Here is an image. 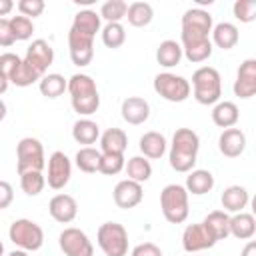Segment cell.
<instances>
[{
	"mask_svg": "<svg viewBox=\"0 0 256 256\" xmlns=\"http://www.w3.org/2000/svg\"><path fill=\"white\" fill-rule=\"evenodd\" d=\"M198 150H200L198 134L192 128H178L172 136V144H170V152H168L172 170L182 172V174L192 172L196 166Z\"/></svg>",
	"mask_w": 256,
	"mask_h": 256,
	"instance_id": "6da1fadb",
	"label": "cell"
},
{
	"mask_svg": "<svg viewBox=\"0 0 256 256\" xmlns=\"http://www.w3.org/2000/svg\"><path fill=\"white\" fill-rule=\"evenodd\" d=\"M68 94L74 112L80 116H90L100 108V94L96 82L88 74H74L68 78Z\"/></svg>",
	"mask_w": 256,
	"mask_h": 256,
	"instance_id": "7a4b0ae2",
	"label": "cell"
},
{
	"mask_svg": "<svg viewBox=\"0 0 256 256\" xmlns=\"http://www.w3.org/2000/svg\"><path fill=\"white\" fill-rule=\"evenodd\" d=\"M194 100L202 106H212L220 102L222 96V78L214 66H200L192 74Z\"/></svg>",
	"mask_w": 256,
	"mask_h": 256,
	"instance_id": "3957f363",
	"label": "cell"
},
{
	"mask_svg": "<svg viewBox=\"0 0 256 256\" xmlns=\"http://www.w3.org/2000/svg\"><path fill=\"white\" fill-rule=\"evenodd\" d=\"M188 190L182 184H168L162 188L160 192V210L164 214V218L170 224H182L186 222L188 214H190V206H188Z\"/></svg>",
	"mask_w": 256,
	"mask_h": 256,
	"instance_id": "277c9868",
	"label": "cell"
},
{
	"mask_svg": "<svg viewBox=\"0 0 256 256\" xmlns=\"http://www.w3.org/2000/svg\"><path fill=\"white\" fill-rule=\"evenodd\" d=\"M212 28H214V22H212V14L208 10H204V8L186 10L182 16V32H180L182 46L210 40Z\"/></svg>",
	"mask_w": 256,
	"mask_h": 256,
	"instance_id": "5b68a950",
	"label": "cell"
},
{
	"mask_svg": "<svg viewBox=\"0 0 256 256\" xmlns=\"http://www.w3.org/2000/svg\"><path fill=\"white\" fill-rule=\"evenodd\" d=\"M8 238L10 242L26 252H36L42 248L44 244V230L40 228V224H36L34 220L28 218H18L10 224L8 228Z\"/></svg>",
	"mask_w": 256,
	"mask_h": 256,
	"instance_id": "8992f818",
	"label": "cell"
},
{
	"mask_svg": "<svg viewBox=\"0 0 256 256\" xmlns=\"http://www.w3.org/2000/svg\"><path fill=\"white\" fill-rule=\"evenodd\" d=\"M46 168L44 146L38 138L26 136L16 144V170L18 174L24 172H42Z\"/></svg>",
	"mask_w": 256,
	"mask_h": 256,
	"instance_id": "52a82bcc",
	"label": "cell"
},
{
	"mask_svg": "<svg viewBox=\"0 0 256 256\" xmlns=\"http://www.w3.org/2000/svg\"><path fill=\"white\" fill-rule=\"evenodd\" d=\"M96 242L106 256H126L128 254V232L118 222H104L96 232Z\"/></svg>",
	"mask_w": 256,
	"mask_h": 256,
	"instance_id": "ba28073f",
	"label": "cell"
},
{
	"mask_svg": "<svg viewBox=\"0 0 256 256\" xmlns=\"http://www.w3.org/2000/svg\"><path fill=\"white\" fill-rule=\"evenodd\" d=\"M154 92L168 102H184L190 96L192 86L190 80H186L184 76L172 72H160L154 76Z\"/></svg>",
	"mask_w": 256,
	"mask_h": 256,
	"instance_id": "9c48e42d",
	"label": "cell"
},
{
	"mask_svg": "<svg viewBox=\"0 0 256 256\" xmlns=\"http://www.w3.org/2000/svg\"><path fill=\"white\" fill-rule=\"evenodd\" d=\"M58 246L64 256H94V246L84 230L80 228H64L58 236Z\"/></svg>",
	"mask_w": 256,
	"mask_h": 256,
	"instance_id": "30bf717a",
	"label": "cell"
},
{
	"mask_svg": "<svg viewBox=\"0 0 256 256\" xmlns=\"http://www.w3.org/2000/svg\"><path fill=\"white\" fill-rule=\"evenodd\" d=\"M216 236L208 230V226L204 222H198V224H188L182 232V248L188 252V254H196V252H202V250H208L216 244Z\"/></svg>",
	"mask_w": 256,
	"mask_h": 256,
	"instance_id": "8fae6325",
	"label": "cell"
},
{
	"mask_svg": "<svg viewBox=\"0 0 256 256\" xmlns=\"http://www.w3.org/2000/svg\"><path fill=\"white\" fill-rule=\"evenodd\" d=\"M46 166H48V174H46L48 186L52 190H62L70 182V176H72V162H70V158L64 152L56 150V152L50 154Z\"/></svg>",
	"mask_w": 256,
	"mask_h": 256,
	"instance_id": "7c38bea8",
	"label": "cell"
},
{
	"mask_svg": "<svg viewBox=\"0 0 256 256\" xmlns=\"http://www.w3.org/2000/svg\"><path fill=\"white\" fill-rule=\"evenodd\" d=\"M24 60H26L40 76H46L48 68H50L52 62H54V48H52L44 38H36V40H32V44L26 48Z\"/></svg>",
	"mask_w": 256,
	"mask_h": 256,
	"instance_id": "4fadbf2b",
	"label": "cell"
},
{
	"mask_svg": "<svg viewBox=\"0 0 256 256\" xmlns=\"http://www.w3.org/2000/svg\"><path fill=\"white\" fill-rule=\"evenodd\" d=\"M68 48H70V60L76 66H88L94 58V38L80 34L76 30H68Z\"/></svg>",
	"mask_w": 256,
	"mask_h": 256,
	"instance_id": "5bb4252c",
	"label": "cell"
},
{
	"mask_svg": "<svg viewBox=\"0 0 256 256\" xmlns=\"http://www.w3.org/2000/svg\"><path fill=\"white\" fill-rule=\"evenodd\" d=\"M232 90L242 100H248V98L256 96V58H246L238 66Z\"/></svg>",
	"mask_w": 256,
	"mask_h": 256,
	"instance_id": "9a60e30c",
	"label": "cell"
},
{
	"mask_svg": "<svg viewBox=\"0 0 256 256\" xmlns=\"http://www.w3.org/2000/svg\"><path fill=\"white\" fill-rule=\"evenodd\" d=\"M112 198H114V204L122 210H130V208H136L142 198H144V190H142V184L140 182H134L130 178H124L120 180L116 186H114V192H112Z\"/></svg>",
	"mask_w": 256,
	"mask_h": 256,
	"instance_id": "2e32d148",
	"label": "cell"
},
{
	"mask_svg": "<svg viewBox=\"0 0 256 256\" xmlns=\"http://www.w3.org/2000/svg\"><path fill=\"white\" fill-rule=\"evenodd\" d=\"M50 216L60 224H70L78 216V202L70 194H56L48 202Z\"/></svg>",
	"mask_w": 256,
	"mask_h": 256,
	"instance_id": "e0dca14e",
	"label": "cell"
},
{
	"mask_svg": "<svg viewBox=\"0 0 256 256\" xmlns=\"http://www.w3.org/2000/svg\"><path fill=\"white\" fill-rule=\"evenodd\" d=\"M120 112H122L124 122L132 124V126H140L150 118V104H148V100H144L140 96H128L122 102Z\"/></svg>",
	"mask_w": 256,
	"mask_h": 256,
	"instance_id": "ac0fdd59",
	"label": "cell"
},
{
	"mask_svg": "<svg viewBox=\"0 0 256 256\" xmlns=\"http://www.w3.org/2000/svg\"><path fill=\"white\" fill-rule=\"evenodd\" d=\"M218 150L226 158H238L246 150V134L240 128L222 130L218 138Z\"/></svg>",
	"mask_w": 256,
	"mask_h": 256,
	"instance_id": "d6986e66",
	"label": "cell"
},
{
	"mask_svg": "<svg viewBox=\"0 0 256 256\" xmlns=\"http://www.w3.org/2000/svg\"><path fill=\"white\" fill-rule=\"evenodd\" d=\"M220 202H222L224 212L238 214V212H244V208L250 204V194H248V190L244 186L232 184V186L224 188V192L220 196Z\"/></svg>",
	"mask_w": 256,
	"mask_h": 256,
	"instance_id": "ffe728a7",
	"label": "cell"
},
{
	"mask_svg": "<svg viewBox=\"0 0 256 256\" xmlns=\"http://www.w3.org/2000/svg\"><path fill=\"white\" fill-rule=\"evenodd\" d=\"M70 28L80 32V34H86L90 38H96V34L102 32V16H100V12L90 10V8L80 10V12L74 14V20H72Z\"/></svg>",
	"mask_w": 256,
	"mask_h": 256,
	"instance_id": "44dd1931",
	"label": "cell"
},
{
	"mask_svg": "<svg viewBox=\"0 0 256 256\" xmlns=\"http://www.w3.org/2000/svg\"><path fill=\"white\" fill-rule=\"evenodd\" d=\"M138 148L142 152V156H146L148 160H158L166 154V148H168V142L164 138V134L160 132H144L140 136V142H138Z\"/></svg>",
	"mask_w": 256,
	"mask_h": 256,
	"instance_id": "7402d4cb",
	"label": "cell"
},
{
	"mask_svg": "<svg viewBox=\"0 0 256 256\" xmlns=\"http://www.w3.org/2000/svg\"><path fill=\"white\" fill-rule=\"evenodd\" d=\"M240 120V110L234 102L230 100H220L218 104H214L212 108V122L222 128V130H228V128H234Z\"/></svg>",
	"mask_w": 256,
	"mask_h": 256,
	"instance_id": "603a6c76",
	"label": "cell"
},
{
	"mask_svg": "<svg viewBox=\"0 0 256 256\" xmlns=\"http://www.w3.org/2000/svg\"><path fill=\"white\" fill-rule=\"evenodd\" d=\"M186 190L188 194H194V196H204L208 194L212 188H214V176L210 170H204V168H196L192 172H188L186 176Z\"/></svg>",
	"mask_w": 256,
	"mask_h": 256,
	"instance_id": "cb8c5ba5",
	"label": "cell"
},
{
	"mask_svg": "<svg viewBox=\"0 0 256 256\" xmlns=\"http://www.w3.org/2000/svg\"><path fill=\"white\" fill-rule=\"evenodd\" d=\"M256 234V218L252 212H238L230 216V236L238 240H250Z\"/></svg>",
	"mask_w": 256,
	"mask_h": 256,
	"instance_id": "d4e9b609",
	"label": "cell"
},
{
	"mask_svg": "<svg viewBox=\"0 0 256 256\" xmlns=\"http://www.w3.org/2000/svg\"><path fill=\"white\" fill-rule=\"evenodd\" d=\"M126 146H128V136L122 128H108L100 136L102 154H124Z\"/></svg>",
	"mask_w": 256,
	"mask_h": 256,
	"instance_id": "484cf974",
	"label": "cell"
},
{
	"mask_svg": "<svg viewBox=\"0 0 256 256\" xmlns=\"http://www.w3.org/2000/svg\"><path fill=\"white\" fill-rule=\"evenodd\" d=\"M238 40H240V32H238V26L232 22H220L212 28V44L222 50L234 48Z\"/></svg>",
	"mask_w": 256,
	"mask_h": 256,
	"instance_id": "4316f807",
	"label": "cell"
},
{
	"mask_svg": "<svg viewBox=\"0 0 256 256\" xmlns=\"http://www.w3.org/2000/svg\"><path fill=\"white\" fill-rule=\"evenodd\" d=\"M100 126L90 120V118H78L72 126V138L78 142V144H84V146H90L94 144L96 140H100Z\"/></svg>",
	"mask_w": 256,
	"mask_h": 256,
	"instance_id": "83f0119b",
	"label": "cell"
},
{
	"mask_svg": "<svg viewBox=\"0 0 256 256\" xmlns=\"http://www.w3.org/2000/svg\"><path fill=\"white\" fill-rule=\"evenodd\" d=\"M184 56V50H182V44L176 42V40H164L160 42V46L156 48V60L160 66L164 68H174L180 64Z\"/></svg>",
	"mask_w": 256,
	"mask_h": 256,
	"instance_id": "f1b7e54d",
	"label": "cell"
},
{
	"mask_svg": "<svg viewBox=\"0 0 256 256\" xmlns=\"http://www.w3.org/2000/svg\"><path fill=\"white\" fill-rule=\"evenodd\" d=\"M74 162L78 166L80 172L84 174H94V172H100V162H102V152L92 148V146H82L76 156H74Z\"/></svg>",
	"mask_w": 256,
	"mask_h": 256,
	"instance_id": "f546056e",
	"label": "cell"
},
{
	"mask_svg": "<svg viewBox=\"0 0 256 256\" xmlns=\"http://www.w3.org/2000/svg\"><path fill=\"white\" fill-rule=\"evenodd\" d=\"M202 222L208 226V230L216 236L218 242H220V240H226V238L230 236V214H228V212H224V210H214V212H210Z\"/></svg>",
	"mask_w": 256,
	"mask_h": 256,
	"instance_id": "4dcf8cb0",
	"label": "cell"
},
{
	"mask_svg": "<svg viewBox=\"0 0 256 256\" xmlns=\"http://www.w3.org/2000/svg\"><path fill=\"white\" fill-rule=\"evenodd\" d=\"M38 90H40L42 96L54 100V98L62 96V94L68 90V80H66L62 74L52 72V74H46V76L38 82Z\"/></svg>",
	"mask_w": 256,
	"mask_h": 256,
	"instance_id": "1f68e13d",
	"label": "cell"
},
{
	"mask_svg": "<svg viewBox=\"0 0 256 256\" xmlns=\"http://www.w3.org/2000/svg\"><path fill=\"white\" fill-rule=\"evenodd\" d=\"M126 18H128V24H130V26H134V28H144V26H148V24L152 22V18H154V8H152V4H148V2H132V4L128 6Z\"/></svg>",
	"mask_w": 256,
	"mask_h": 256,
	"instance_id": "d6a6232c",
	"label": "cell"
},
{
	"mask_svg": "<svg viewBox=\"0 0 256 256\" xmlns=\"http://www.w3.org/2000/svg\"><path fill=\"white\" fill-rule=\"evenodd\" d=\"M126 176L134 182H148L150 176H152V164L146 156H132L128 162H126Z\"/></svg>",
	"mask_w": 256,
	"mask_h": 256,
	"instance_id": "836d02e7",
	"label": "cell"
},
{
	"mask_svg": "<svg viewBox=\"0 0 256 256\" xmlns=\"http://www.w3.org/2000/svg\"><path fill=\"white\" fill-rule=\"evenodd\" d=\"M44 76H40L24 58H22V62H20V66L12 72V76H10V84H14V86H20V88H26V86H32L34 82H40Z\"/></svg>",
	"mask_w": 256,
	"mask_h": 256,
	"instance_id": "e575fe53",
	"label": "cell"
},
{
	"mask_svg": "<svg viewBox=\"0 0 256 256\" xmlns=\"http://www.w3.org/2000/svg\"><path fill=\"white\" fill-rule=\"evenodd\" d=\"M182 50H184V56H186L190 62L200 64V62H206V60L212 56L214 44H212V38H210V40H204V42L184 44V46H182Z\"/></svg>",
	"mask_w": 256,
	"mask_h": 256,
	"instance_id": "d590c367",
	"label": "cell"
},
{
	"mask_svg": "<svg viewBox=\"0 0 256 256\" xmlns=\"http://www.w3.org/2000/svg\"><path fill=\"white\" fill-rule=\"evenodd\" d=\"M102 42L106 48H120L124 42H126V28L120 24V22H112V24H106L102 28Z\"/></svg>",
	"mask_w": 256,
	"mask_h": 256,
	"instance_id": "8d00e7d4",
	"label": "cell"
},
{
	"mask_svg": "<svg viewBox=\"0 0 256 256\" xmlns=\"http://www.w3.org/2000/svg\"><path fill=\"white\" fill-rule=\"evenodd\" d=\"M20 176V188L26 196H38L46 186V176L42 172H24Z\"/></svg>",
	"mask_w": 256,
	"mask_h": 256,
	"instance_id": "74e56055",
	"label": "cell"
},
{
	"mask_svg": "<svg viewBox=\"0 0 256 256\" xmlns=\"http://www.w3.org/2000/svg\"><path fill=\"white\" fill-rule=\"evenodd\" d=\"M126 14H128V4L124 0H108L100 6V16L102 20H106V24L120 22L122 18H126Z\"/></svg>",
	"mask_w": 256,
	"mask_h": 256,
	"instance_id": "f35d334b",
	"label": "cell"
},
{
	"mask_svg": "<svg viewBox=\"0 0 256 256\" xmlns=\"http://www.w3.org/2000/svg\"><path fill=\"white\" fill-rule=\"evenodd\" d=\"M22 58L18 54H12V52H4L0 56V80H2V86H0V92L4 94L8 90V84H10V76L12 72L20 66Z\"/></svg>",
	"mask_w": 256,
	"mask_h": 256,
	"instance_id": "ab89813d",
	"label": "cell"
},
{
	"mask_svg": "<svg viewBox=\"0 0 256 256\" xmlns=\"http://www.w3.org/2000/svg\"><path fill=\"white\" fill-rule=\"evenodd\" d=\"M122 170H126L124 154H102L100 174H104V176H116Z\"/></svg>",
	"mask_w": 256,
	"mask_h": 256,
	"instance_id": "60d3db41",
	"label": "cell"
},
{
	"mask_svg": "<svg viewBox=\"0 0 256 256\" xmlns=\"http://www.w3.org/2000/svg\"><path fill=\"white\" fill-rule=\"evenodd\" d=\"M234 18L242 24H250L256 20V0H236L232 6Z\"/></svg>",
	"mask_w": 256,
	"mask_h": 256,
	"instance_id": "b9f144b4",
	"label": "cell"
},
{
	"mask_svg": "<svg viewBox=\"0 0 256 256\" xmlns=\"http://www.w3.org/2000/svg\"><path fill=\"white\" fill-rule=\"evenodd\" d=\"M10 26H12V32H14V38L16 40H28L34 32V22L32 18H26V16H12L10 18Z\"/></svg>",
	"mask_w": 256,
	"mask_h": 256,
	"instance_id": "7bdbcfd3",
	"label": "cell"
},
{
	"mask_svg": "<svg viewBox=\"0 0 256 256\" xmlns=\"http://www.w3.org/2000/svg\"><path fill=\"white\" fill-rule=\"evenodd\" d=\"M44 8H46L44 0H20V2H18V10H20V14L26 16V18H36V16H40V14L44 12Z\"/></svg>",
	"mask_w": 256,
	"mask_h": 256,
	"instance_id": "ee69618b",
	"label": "cell"
},
{
	"mask_svg": "<svg viewBox=\"0 0 256 256\" xmlns=\"http://www.w3.org/2000/svg\"><path fill=\"white\" fill-rule=\"evenodd\" d=\"M14 42H16V38H14L12 26H10V18H0V46L8 48Z\"/></svg>",
	"mask_w": 256,
	"mask_h": 256,
	"instance_id": "f6af8a7d",
	"label": "cell"
},
{
	"mask_svg": "<svg viewBox=\"0 0 256 256\" xmlns=\"http://www.w3.org/2000/svg\"><path fill=\"white\" fill-rule=\"evenodd\" d=\"M130 256H162V250L154 242H142V244L132 248Z\"/></svg>",
	"mask_w": 256,
	"mask_h": 256,
	"instance_id": "bcb514c9",
	"label": "cell"
},
{
	"mask_svg": "<svg viewBox=\"0 0 256 256\" xmlns=\"http://www.w3.org/2000/svg\"><path fill=\"white\" fill-rule=\"evenodd\" d=\"M12 198H14V190H12L10 182L2 180V182H0V210L8 208L10 202H12Z\"/></svg>",
	"mask_w": 256,
	"mask_h": 256,
	"instance_id": "7dc6e473",
	"label": "cell"
},
{
	"mask_svg": "<svg viewBox=\"0 0 256 256\" xmlns=\"http://www.w3.org/2000/svg\"><path fill=\"white\" fill-rule=\"evenodd\" d=\"M240 256H256V240L246 242L244 248H242V252H240Z\"/></svg>",
	"mask_w": 256,
	"mask_h": 256,
	"instance_id": "c3c4849f",
	"label": "cell"
},
{
	"mask_svg": "<svg viewBox=\"0 0 256 256\" xmlns=\"http://www.w3.org/2000/svg\"><path fill=\"white\" fill-rule=\"evenodd\" d=\"M12 6H14V4H12L10 0H0V16L4 18V16H6V14L12 10Z\"/></svg>",
	"mask_w": 256,
	"mask_h": 256,
	"instance_id": "681fc988",
	"label": "cell"
},
{
	"mask_svg": "<svg viewBox=\"0 0 256 256\" xmlns=\"http://www.w3.org/2000/svg\"><path fill=\"white\" fill-rule=\"evenodd\" d=\"M6 256H30L26 250H20V248H16V250H12V252H8Z\"/></svg>",
	"mask_w": 256,
	"mask_h": 256,
	"instance_id": "f907efd6",
	"label": "cell"
},
{
	"mask_svg": "<svg viewBox=\"0 0 256 256\" xmlns=\"http://www.w3.org/2000/svg\"><path fill=\"white\" fill-rule=\"evenodd\" d=\"M250 210H252V214H254V218H256V194L250 198Z\"/></svg>",
	"mask_w": 256,
	"mask_h": 256,
	"instance_id": "816d5d0a",
	"label": "cell"
},
{
	"mask_svg": "<svg viewBox=\"0 0 256 256\" xmlns=\"http://www.w3.org/2000/svg\"><path fill=\"white\" fill-rule=\"evenodd\" d=\"M192 256H198V254H192Z\"/></svg>",
	"mask_w": 256,
	"mask_h": 256,
	"instance_id": "f5cc1de1",
	"label": "cell"
}]
</instances>
